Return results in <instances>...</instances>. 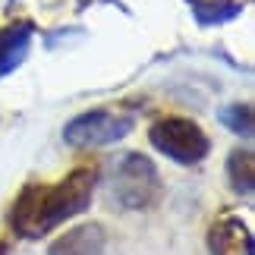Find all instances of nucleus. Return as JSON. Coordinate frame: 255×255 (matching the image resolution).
Returning a JSON list of instances; mask_svg holds the SVG:
<instances>
[{
    "mask_svg": "<svg viewBox=\"0 0 255 255\" xmlns=\"http://www.w3.org/2000/svg\"><path fill=\"white\" fill-rule=\"evenodd\" d=\"M148 139L161 154H167L176 164H199L211 148L202 126L186 120V117H164V120H158L151 126Z\"/></svg>",
    "mask_w": 255,
    "mask_h": 255,
    "instance_id": "7ed1b4c3",
    "label": "nucleus"
},
{
    "mask_svg": "<svg viewBox=\"0 0 255 255\" xmlns=\"http://www.w3.org/2000/svg\"><path fill=\"white\" fill-rule=\"evenodd\" d=\"M0 255H6V243H0Z\"/></svg>",
    "mask_w": 255,
    "mask_h": 255,
    "instance_id": "9b49d317",
    "label": "nucleus"
},
{
    "mask_svg": "<svg viewBox=\"0 0 255 255\" xmlns=\"http://www.w3.org/2000/svg\"><path fill=\"white\" fill-rule=\"evenodd\" d=\"M161 195V176L158 167L145 158V154H123L114 164V176H111V199L120 208H148L158 202Z\"/></svg>",
    "mask_w": 255,
    "mask_h": 255,
    "instance_id": "f03ea898",
    "label": "nucleus"
},
{
    "mask_svg": "<svg viewBox=\"0 0 255 255\" xmlns=\"http://www.w3.org/2000/svg\"><path fill=\"white\" fill-rule=\"evenodd\" d=\"M28 47H32V25H9L0 32V76L13 73L19 63L25 60Z\"/></svg>",
    "mask_w": 255,
    "mask_h": 255,
    "instance_id": "0eeeda50",
    "label": "nucleus"
},
{
    "mask_svg": "<svg viewBox=\"0 0 255 255\" xmlns=\"http://www.w3.org/2000/svg\"><path fill=\"white\" fill-rule=\"evenodd\" d=\"M95 180L98 173L92 167H79L57 186H25L9 211L13 230L25 240H38L57 224L76 218L92 202Z\"/></svg>",
    "mask_w": 255,
    "mask_h": 255,
    "instance_id": "f257e3e1",
    "label": "nucleus"
},
{
    "mask_svg": "<svg viewBox=\"0 0 255 255\" xmlns=\"http://www.w3.org/2000/svg\"><path fill=\"white\" fill-rule=\"evenodd\" d=\"M104 227L98 224H82L70 233H63L60 240L51 246L47 255H104Z\"/></svg>",
    "mask_w": 255,
    "mask_h": 255,
    "instance_id": "423d86ee",
    "label": "nucleus"
},
{
    "mask_svg": "<svg viewBox=\"0 0 255 255\" xmlns=\"http://www.w3.org/2000/svg\"><path fill=\"white\" fill-rule=\"evenodd\" d=\"M221 120H224V126H230L237 135H243V139H249L252 135V111L246 104H233V107H224L221 111Z\"/></svg>",
    "mask_w": 255,
    "mask_h": 255,
    "instance_id": "9d476101",
    "label": "nucleus"
},
{
    "mask_svg": "<svg viewBox=\"0 0 255 255\" xmlns=\"http://www.w3.org/2000/svg\"><path fill=\"white\" fill-rule=\"evenodd\" d=\"M208 243L214 255H252V233L240 218H221L211 227Z\"/></svg>",
    "mask_w": 255,
    "mask_h": 255,
    "instance_id": "39448f33",
    "label": "nucleus"
},
{
    "mask_svg": "<svg viewBox=\"0 0 255 255\" xmlns=\"http://www.w3.org/2000/svg\"><path fill=\"white\" fill-rule=\"evenodd\" d=\"M189 3L202 25H221L240 13V3H233V0H189Z\"/></svg>",
    "mask_w": 255,
    "mask_h": 255,
    "instance_id": "6e6552de",
    "label": "nucleus"
},
{
    "mask_svg": "<svg viewBox=\"0 0 255 255\" xmlns=\"http://www.w3.org/2000/svg\"><path fill=\"white\" fill-rule=\"evenodd\" d=\"M227 173H230V183L237 192H243V195L252 192V154L249 151H233L227 161Z\"/></svg>",
    "mask_w": 255,
    "mask_h": 255,
    "instance_id": "1a4fd4ad",
    "label": "nucleus"
},
{
    "mask_svg": "<svg viewBox=\"0 0 255 255\" xmlns=\"http://www.w3.org/2000/svg\"><path fill=\"white\" fill-rule=\"evenodd\" d=\"M129 132H132V117L114 111H92L66 123L63 139L76 148H101V145H114L126 139Z\"/></svg>",
    "mask_w": 255,
    "mask_h": 255,
    "instance_id": "20e7f679",
    "label": "nucleus"
}]
</instances>
